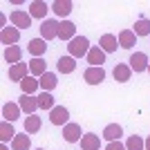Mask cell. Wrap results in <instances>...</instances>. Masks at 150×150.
Instances as JSON below:
<instances>
[{
	"label": "cell",
	"instance_id": "obj_29",
	"mask_svg": "<svg viewBox=\"0 0 150 150\" xmlns=\"http://www.w3.org/2000/svg\"><path fill=\"white\" fill-rule=\"evenodd\" d=\"M13 137H16L13 125L9 123V121H2V123H0V139H2V144H7V141H13Z\"/></svg>",
	"mask_w": 150,
	"mask_h": 150
},
{
	"label": "cell",
	"instance_id": "obj_22",
	"mask_svg": "<svg viewBox=\"0 0 150 150\" xmlns=\"http://www.w3.org/2000/svg\"><path fill=\"white\" fill-rule=\"evenodd\" d=\"M38 83H40V90H43V92H52V90L58 85V76L54 74V72H47V74H43L38 79Z\"/></svg>",
	"mask_w": 150,
	"mask_h": 150
},
{
	"label": "cell",
	"instance_id": "obj_10",
	"mask_svg": "<svg viewBox=\"0 0 150 150\" xmlns=\"http://www.w3.org/2000/svg\"><path fill=\"white\" fill-rule=\"evenodd\" d=\"M88 63H90V67H103V63H105V52L101 50L99 45H94L92 50L88 52Z\"/></svg>",
	"mask_w": 150,
	"mask_h": 150
},
{
	"label": "cell",
	"instance_id": "obj_15",
	"mask_svg": "<svg viewBox=\"0 0 150 150\" xmlns=\"http://www.w3.org/2000/svg\"><path fill=\"white\" fill-rule=\"evenodd\" d=\"M99 47L105 54H110V52H117V47H119V38L114 36V34H103L99 40Z\"/></svg>",
	"mask_w": 150,
	"mask_h": 150
},
{
	"label": "cell",
	"instance_id": "obj_23",
	"mask_svg": "<svg viewBox=\"0 0 150 150\" xmlns=\"http://www.w3.org/2000/svg\"><path fill=\"white\" fill-rule=\"evenodd\" d=\"M72 2H69V0H56V2H54V5H52V11L56 13L58 18H65V16H69V13H72Z\"/></svg>",
	"mask_w": 150,
	"mask_h": 150
},
{
	"label": "cell",
	"instance_id": "obj_32",
	"mask_svg": "<svg viewBox=\"0 0 150 150\" xmlns=\"http://www.w3.org/2000/svg\"><path fill=\"white\" fill-rule=\"evenodd\" d=\"M134 34L137 36H150V20H146V18H139L137 23H134Z\"/></svg>",
	"mask_w": 150,
	"mask_h": 150
},
{
	"label": "cell",
	"instance_id": "obj_3",
	"mask_svg": "<svg viewBox=\"0 0 150 150\" xmlns=\"http://www.w3.org/2000/svg\"><path fill=\"white\" fill-rule=\"evenodd\" d=\"M58 20L54 18H47L40 23V38L43 40H54V38H58Z\"/></svg>",
	"mask_w": 150,
	"mask_h": 150
},
{
	"label": "cell",
	"instance_id": "obj_5",
	"mask_svg": "<svg viewBox=\"0 0 150 150\" xmlns=\"http://www.w3.org/2000/svg\"><path fill=\"white\" fill-rule=\"evenodd\" d=\"M50 121H52V125H63L65 128L69 123V110L63 105H56L54 110H50Z\"/></svg>",
	"mask_w": 150,
	"mask_h": 150
},
{
	"label": "cell",
	"instance_id": "obj_21",
	"mask_svg": "<svg viewBox=\"0 0 150 150\" xmlns=\"http://www.w3.org/2000/svg\"><path fill=\"white\" fill-rule=\"evenodd\" d=\"M121 134H123V128H121L119 123H110V125H105V130H103V139H108V144L119 141Z\"/></svg>",
	"mask_w": 150,
	"mask_h": 150
},
{
	"label": "cell",
	"instance_id": "obj_14",
	"mask_svg": "<svg viewBox=\"0 0 150 150\" xmlns=\"http://www.w3.org/2000/svg\"><path fill=\"white\" fill-rule=\"evenodd\" d=\"M29 16L31 18H43L47 20L45 16H47V11H50V7H47V2H43V0H34V2H29Z\"/></svg>",
	"mask_w": 150,
	"mask_h": 150
},
{
	"label": "cell",
	"instance_id": "obj_9",
	"mask_svg": "<svg viewBox=\"0 0 150 150\" xmlns=\"http://www.w3.org/2000/svg\"><path fill=\"white\" fill-rule=\"evenodd\" d=\"M63 137H65L67 144H76V141H81V139H83L81 125H79V123H67L65 128H63Z\"/></svg>",
	"mask_w": 150,
	"mask_h": 150
},
{
	"label": "cell",
	"instance_id": "obj_25",
	"mask_svg": "<svg viewBox=\"0 0 150 150\" xmlns=\"http://www.w3.org/2000/svg\"><path fill=\"white\" fill-rule=\"evenodd\" d=\"M29 74L40 79L43 74H47V63H45L43 58H31L29 61Z\"/></svg>",
	"mask_w": 150,
	"mask_h": 150
},
{
	"label": "cell",
	"instance_id": "obj_37",
	"mask_svg": "<svg viewBox=\"0 0 150 150\" xmlns=\"http://www.w3.org/2000/svg\"><path fill=\"white\" fill-rule=\"evenodd\" d=\"M148 72H150V65H148Z\"/></svg>",
	"mask_w": 150,
	"mask_h": 150
},
{
	"label": "cell",
	"instance_id": "obj_18",
	"mask_svg": "<svg viewBox=\"0 0 150 150\" xmlns=\"http://www.w3.org/2000/svg\"><path fill=\"white\" fill-rule=\"evenodd\" d=\"M56 69L61 72V74H72V72L76 69V58H72L69 54L67 56H61L56 61Z\"/></svg>",
	"mask_w": 150,
	"mask_h": 150
},
{
	"label": "cell",
	"instance_id": "obj_36",
	"mask_svg": "<svg viewBox=\"0 0 150 150\" xmlns=\"http://www.w3.org/2000/svg\"><path fill=\"white\" fill-rule=\"evenodd\" d=\"M36 150H45V148H36Z\"/></svg>",
	"mask_w": 150,
	"mask_h": 150
},
{
	"label": "cell",
	"instance_id": "obj_17",
	"mask_svg": "<svg viewBox=\"0 0 150 150\" xmlns=\"http://www.w3.org/2000/svg\"><path fill=\"white\" fill-rule=\"evenodd\" d=\"M27 50H29V54L34 58H40L45 52H47V40H43V38H34V40H29Z\"/></svg>",
	"mask_w": 150,
	"mask_h": 150
},
{
	"label": "cell",
	"instance_id": "obj_6",
	"mask_svg": "<svg viewBox=\"0 0 150 150\" xmlns=\"http://www.w3.org/2000/svg\"><path fill=\"white\" fill-rule=\"evenodd\" d=\"M83 79H85L88 85H101L105 81V69L103 67H88L83 72Z\"/></svg>",
	"mask_w": 150,
	"mask_h": 150
},
{
	"label": "cell",
	"instance_id": "obj_30",
	"mask_svg": "<svg viewBox=\"0 0 150 150\" xmlns=\"http://www.w3.org/2000/svg\"><path fill=\"white\" fill-rule=\"evenodd\" d=\"M38 108H40V110H54V108H56L54 96H52L50 92H40L38 94Z\"/></svg>",
	"mask_w": 150,
	"mask_h": 150
},
{
	"label": "cell",
	"instance_id": "obj_28",
	"mask_svg": "<svg viewBox=\"0 0 150 150\" xmlns=\"http://www.w3.org/2000/svg\"><path fill=\"white\" fill-rule=\"evenodd\" d=\"M40 125H43L40 117H36V114H29V117L25 119V132H27V134H34V132L40 130Z\"/></svg>",
	"mask_w": 150,
	"mask_h": 150
},
{
	"label": "cell",
	"instance_id": "obj_31",
	"mask_svg": "<svg viewBox=\"0 0 150 150\" xmlns=\"http://www.w3.org/2000/svg\"><path fill=\"white\" fill-rule=\"evenodd\" d=\"M125 148L128 150H144L146 139H141L139 134H132V137H128V141H125Z\"/></svg>",
	"mask_w": 150,
	"mask_h": 150
},
{
	"label": "cell",
	"instance_id": "obj_11",
	"mask_svg": "<svg viewBox=\"0 0 150 150\" xmlns=\"http://www.w3.org/2000/svg\"><path fill=\"white\" fill-rule=\"evenodd\" d=\"M27 72H29V63H18V65H11V67H9V79H11V81H16V83L20 85V81L29 76Z\"/></svg>",
	"mask_w": 150,
	"mask_h": 150
},
{
	"label": "cell",
	"instance_id": "obj_34",
	"mask_svg": "<svg viewBox=\"0 0 150 150\" xmlns=\"http://www.w3.org/2000/svg\"><path fill=\"white\" fill-rule=\"evenodd\" d=\"M146 150H150V134H148V139H146Z\"/></svg>",
	"mask_w": 150,
	"mask_h": 150
},
{
	"label": "cell",
	"instance_id": "obj_26",
	"mask_svg": "<svg viewBox=\"0 0 150 150\" xmlns=\"http://www.w3.org/2000/svg\"><path fill=\"white\" fill-rule=\"evenodd\" d=\"M38 88H40V83H38L36 76H27V79L20 81V90H23V94H34Z\"/></svg>",
	"mask_w": 150,
	"mask_h": 150
},
{
	"label": "cell",
	"instance_id": "obj_16",
	"mask_svg": "<svg viewBox=\"0 0 150 150\" xmlns=\"http://www.w3.org/2000/svg\"><path fill=\"white\" fill-rule=\"evenodd\" d=\"M20 105L18 103H5L2 105V121H9V123H13V121L20 117Z\"/></svg>",
	"mask_w": 150,
	"mask_h": 150
},
{
	"label": "cell",
	"instance_id": "obj_4",
	"mask_svg": "<svg viewBox=\"0 0 150 150\" xmlns=\"http://www.w3.org/2000/svg\"><path fill=\"white\" fill-rule=\"evenodd\" d=\"M128 65H130V69L132 72H146L148 69V65H150V61H148V56H146L144 52H132L130 54V61H128Z\"/></svg>",
	"mask_w": 150,
	"mask_h": 150
},
{
	"label": "cell",
	"instance_id": "obj_1",
	"mask_svg": "<svg viewBox=\"0 0 150 150\" xmlns=\"http://www.w3.org/2000/svg\"><path fill=\"white\" fill-rule=\"evenodd\" d=\"M90 50H92V45H90V40L85 36H76L74 40H69V45H67V52H69V56H72V58L88 56Z\"/></svg>",
	"mask_w": 150,
	"mask_h": 150
},
{
	"label": "cell",
	"instance_id": "obj_33",
	"mask_svg": "<svg viewBox=\"0 0 150 150\" xmlns=\"http://www.w3.org/2000/svg\"><path fill=\"white\" fill-rule=\"evenodd\" d=\"M105 150H128L125 148V144H121V141H112V144H108Z\"/></svg>",
	"mask_w": 150,
	"mask_h": 150
},
{
	"label": "cell",
	"instance_id": "obj_12",
	"mask_svg": "<svg viewBox=\"0 0 150 150\" xmlns=\"http://www.w3.org/2000/svg\"><path fill=\"white\" fill-rule=\"evenodd\" d=\"M74 34H76V25L72 20H61V25H58V38L61 40H74Z\"/></svg>",
	"mask_w": 150,
	"mask_h": 150
},
{
	"label": "cell",
	"instance_id": "obj_13",
	"mask_svg": "<svg viewBox=\"0 0 150 150\" xmlns=\"http://www.w3.org/2000/svg\"><path fill=\"white\" fill-rule=\"evenodd\" d=\"M117 38H119V47H123V50H132L137 45V34L132 29H121Z\"/></svg>",
	"mask_w": 150,
	"mask_h": 150
},
{
	"label": "cell",
	"instance_id": "obj_19",
	"mask_svg": "<svg viewBox=\"0 0 150 150\" xmlns=\"http://www.w3.org/2000/svg\"><path fill=\"white\" fill-rule=\"evenodd\" d=\"M112 76H114V81H117V83H128V81H130V76H132L130 65H125V63H119V65L114 67Z\"/></svg>",
	"mask_w": 150,
	"mask_h": 150
},
{
	"label": "cell",
	"instance_id": "obj_27",
	"mask_svg": "<svg viewBox=\"0 0 150 150\" xmlns=\"http://www.w3.org/2000/svg\"><path fill=\"white\" fill-rule=\"evenodd\" d=\"M11 148L13 150H29L31 148V139H29V134H16L13 137V141H11Z\"/></svg>",
	"mask_w": 150,
	"mask_h": 150
},
{
	"label": "cell",
	"instance_id": "obj_8",
	"mask_svg": "<svg viewBox=\"0 0 150 150\" xmlns=\"http://www.w3.org/2000/svg\"><path fill=\"white\" fill-rule=\"evenodd\" d=\"M18 105H20L23 112H27V117H29V114H36V110H38V96H34V94H23V96L18 99Z\"/></svg>",
	"mask_w": 150,
	"mask_h": 150
},
{
	"label": "cell",
	"instance_id": "obj_35",
	"mask_svg": "<svg viewBox=\"0 0 150 150\" xmlns=\"http://www.w3.org/2000/svg\"><path fill=\"white\" fill-rule=\"evenodd\" d=\"M0 150H7V144H2V148H0Z\"/></svg>",
	"mask_w": 150,
	"mask_h": 150
},
{
	"label": "cell",
	"instance_id": "obj_20",
	"mask_svg": "<svg viewBox=\"0 0 150 150\" xmlns=\"http://www.w3.org/2000/svg\"><path fill=\"white\" fill-rule=\"evenodd\" d=\"M81 148L83 150H99L101 148V139L99 134H94V132H85L81 139Z\"/></svg>",
	"mask_w": 150,
	"mask_h": 150
},
{
	"label": "cell",
	"instance_id": "obj_2",
	"mask_svg": "<svg viewBox=\"0 0 150 150\" xmlns=\"http://www.w3.org/2000/svg\"><path fill=\"white\" fill-rule=\"evenodd\" d=\"M9 20H11V25L16 29H29L31 27V16L29 11H23V9H13L9 13Z\"/></svg>",
	"mask_w": 150,
	"mask_h": 150
},
{
	"label": "cell",
	"instance_id": "obj_24",
	"mask_svg": "<svg viewBox=\"0 0 150 150\" xmlns=\"http://www.w3.org/2000/svg\"><path fill=\"white\" fill-rule=\"evenodd\" d=\"M20 58H23V50H20L18 45H13V47H5V61L9 63V67H11V65H18Z\"/></svg>",
	"mask_w": 150,
	"mask_h": 150
},
{
	"label": "cell",
	"instance_id": "obj_7",
	"mask_svg": "<svg viewBox=\"0 0 150 150\" xmlns=\"http://www.w3.org/2000/svg\"><path fill=\"white\" fill-rule=\"evenodd\" d=\"M18 40H20V29H16V27H2V31H0V43L2 45L13 47Z\"/></svg>",
	"mask_w": 150,
	"mask_h": 150
}]
</instances>
